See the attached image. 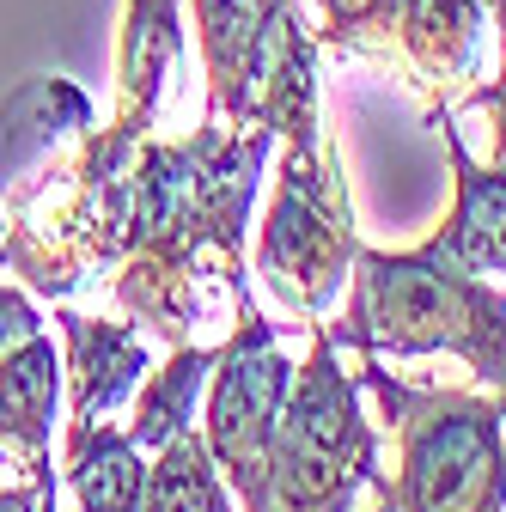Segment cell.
Wrapping results in <instances>:
<instances>
[{
    "label": "cell",
    "mask_w": 506,
    "mask_h": 512,
    "mask_svg": "<svg viewBox=\"0 0 506 512\" xmlns=\"http://www.w3.org/2000/svg\"><path fill=\"white\" fill-rule=\"evenodd\" d=\"M324 330L336 348H354L372 360L458 354L506 403V293L433 244H415V250L360 244L348 275V305Z\"/></svg>",
    "instance_id": "6da1fadb"
},
{
    "label": "cell",
    "mask_w": 506,
    "mask_h": 512,
    "mask_svg": "<svg viewBox=\"0 0 506 512\" xmlns=\"http://www.w3.org/2000/svg\"><path fill=\"white\" fill-rule=\"evenodd\" d=\"M360 391L378 397L397 433L391 512H506V403L458 384H409L385 360L360 354Z\"/></svg>",
    "instance_id": "7a4b0ae2"
},
{
    "label": "cell",
    "mask_w": 506,
    "mask_h": 512,
    "mask_svg": "<svg viewBox=\"0 0 506 512\" xmlns=\"http://www.w3.org/2000/svg\"><path fill=\"white\" fill-rule=\"evenodd\" d=\"M378 427L360 409V378L342 372L330 330H311V354L293 366L275 458H269V512H354L360 488H378Z\"/></svg>",
    "instance_id": "3957f363"
},
{
    "label": "cell",
    "mask_w": 506,
    "mask_h": 512,
    "mask_svg": "<svg viewBox=\"0 0 506 512\" xmlns=\"http://www.w3.org/2000/svg\"><path fill=\"white\" fill-rule=\"evenodd\" d=\"M354 256H360V238H354V202H348L336 147L324 153L287 147L275 202L257 232V281L311 336L318 324H330V305L342 299V281L354 275Z\"/></svg>",
    "instance_id": "277c9868"
},
{
    "label": "cell",
    "mask_w": 506,
    "mask_h": 512,
    "mask_svg": "<svg viewBox=\"0 0 506 512\" xmlns=\"http://www.w3.org/2000/svg\"><path fill=\"white\" fill-rule=\"evenodd\" d=\"M318 43L348 55H378L433 104H464V80L482 68L488 0H318Z\"/></svg>",
    "instance_id": "5b68a950"
},
{
    "label": "cell",
    "mask_w": 506,
    "mask_h": 512,
    "mask_svg": "<svg viewBox=\"0 0 506 512\" xmlns=\"http://www.w3.org/2000/svg\"><path fill=\"white\" fill-rule=\"evenodd\" d=\"M287 384H293V360L281 354V324H269L257 299L244 293L208 384V421H202V439L244 512H269V458H275Z\"/></svg>",
    "instance_id": "8992f818"
},
{
    "label": "cell",
    "mask_w": 506,
    "mask_h": 512,
    "mask_svg": "<svg viewBox=\"0 0 506 512\" xmlns=\"http://www.w3.org/2000/svg\"><path fill=\"white\" fill-rule=\"evenodd\" d=\"M183 68V0H129L122 7V37H116V110L104 128H92L86 147L104 165H129L141 141H153L159 110L177 92Z\"/></svg>",
    "instance_id": "52a82bcc"
},
{
    "label": "cell",
    "mask_w": 506,
    "mask_h": 512,
    "mask_svg": "<svg viewBox=\"0 0 506 512\" xmlns=\"http://www.w3.org/2000/svg\"><path fill=\"white\" fill-rule=\"evenodd\" d=\"M61 330H68V433H80L129 403L153 360L129 317H92L61 305Z\"/></svg>",
    "instance_id": "ba28073f"
},
{
    "label": "cell",
    "mask_w": 506,
    "mask_h": 512,
    "mask_svg": "<svg viewBox=\"0 0 506 512\" xmlns=\"http://www.w3.org/2000/svg\"><path fill=\"white\" fill-rule=\"evenodd\" d=\"M61 384H68V372H61V354L49 348L43 330L0 354V458L49 488H55L49 427L61 409Z\"/></svg>",
    "instance_id": "9c48e42d"
},
{
    "label": "cell",
    "mask_w": 506,
    "mask_h": 512,
    "mask_svg": "<svg viewBox=\"0 0 506 512\" xmlns=\"http://www.w3.org/2000/svg\"><path fill=\"white\" fill-rule=\"evenodd\" d=\"M433 122H439V135H446L458 196H452L446 226H439L427 244L446 250L452 263H464V269H476V275H506V171L470 159L458 122H452V104H433Z\"/></svg>",
    "instance_id": "30bf717a"
},
{
    "label": "cell",
    "mask_w": 506,
    "mask_h": 512,
    "mask_svg": "<svg viewBox=\"0 0 506 512\" xmlns=\"http://www.w3.org/2000/svg\"><path fill=\"white\" fill-rule=\"evenodd\" d=\"M68 488L80 512H141L147 500V452L110 421L68 433Z\"/></svg>",
    "instance_id": "8fae6325"
},
{
    "label": "cell",
    "mask_w": 506,
    "mask_h": 512,
    "mask_svg": "<svg viewBox=\"0 0 506 512\" xmlns=\"http://www.w3.org/2000/svg\"><path fill=\"white\" fill-rule=\"evenodd\" d=\"M220 348H226V342H183V348H171V360H165L159 372L141 378L135 421L122 427V433L141 445V452H159V445H171L177 433L196 427V391L214 378Z\"/></svg>",
    "instance_id": "7c38bea8"
},
{
    "label": "cell",
    "mask_w": 506,
    "mask_h": 512,
    "mask_svg": "<svg viewBox=\"0 0 506 512\" xmlns=\"http://www.w3.org/2000/svg\"><path fill=\"white\" fill-rule=\"evenodd\" d=\"M141 512H232V488H226V476H220V464L208 452V439L196 427L153 452Z\"/></svg>",
    "instance_id": "4fadbf2b"
},
{
    "label": "cell",
    "mask_w": 506,
    "mask_h": 512,
    "mask_svg": "<svg viewBox=\"0 0 506 512\" xmlns=\"http://www.w3.org/2000/svg\"><path fill=\"white\" fill-rule=\"evenodd\" d=\"M488 25L500 31V68H494V80H488V86H470V92H464V104L488 110V122H494V159H488V165H500V171H506V0H488Z\"/></svg>",
    "instance_id": "5bb4252c"
},
{
    "label": "cell",
    "mask_w": 506,
    "mask_h": 512,
    "mask_svg": "<svg viewBox=\"0 0 506 512\" xmlns=\"http://www.w3.org/2000/svg\"><path fill=\"white\" fill-rule=\"evenodd\" d=\"M37 330H43L37 305L25 293H13V287H0V354H7L13 342H25V336H37Z\"/></svg>",
    "instance_id": "9a60e30c"
},
{
    "label": "cell",
    "mask_w": 506,
    "mask_h": 512,
    "mask_svg": "<svg viewBox=\"0 0 506 512\" xmlns=\"http://www.w3.org/2000/svg\"><path fill=\"white\" fill-rule=\"evenodd\" d=\"M49 500H55V488L49 482H31V476L19 488H0V512H43Z\"/></svg>",
    "instance_id": "2e32d148"
},
{
    "label": "cell",
    "mask_w": 506,
    "mask_h": 512,
    "mask_svg": "<svg viewBox=\"0 0 506 512\" xmlns=\"http://www.w3.org/2000/svg\"><path fill=\"white\" fill-rule=\"evenodd\" d=\"M372 512H391V500H385V494H378V506H372Z\"/></svg>",
    "instance_id": "e0dca14e"
},
{
    "label": "cell",
    "mask_w": 506,
    "mask_h": 512,
    "mask_svg": "<svg viewBox=\"0 0 506 512\" xmlns=\"http://www.w3.org/2000/svg\"><path fill=\"white\" fill-rule=\"evenodd\" d=\"M43 512H55V500H49V506H43Z\"/></svg>",
    "instance_id": "ac0fdd59"
},
{
    "label": "cell",
    "mask_w": 506,
    "mask_h": 512,
    "mask_svg": "<svg viewBox=\"0 0 506 512\" xmlns=\"http://www.w3.org/2000/svg\"><path fill=\"white\" fill-rule=\"evenodd\" d=\"M0 464H7V458H0Z\"/></svg>",
    "instance_id": "d6986e66"
}]
</instances>
